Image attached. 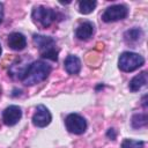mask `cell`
I'll return each instance as SVG.
<instances>
[{
  "label": "cell",
  "mask_w": 148,
  "mask_h": 148,
  "mask_svg": "<svg viewBox=\"0 0 148 148\" xmlns=\"http://www.w3.org/2000/svg\"><path fill=\"white\" fill-rule=\"evenodd\" d=\"M51 66L42 60H37V61H32L25 69V72L23 73L21 81L23 82V84L25 86H35L38 84L40 82H43L44 80L47 79V76L51 73Z\"/></svg>",
  "instance_id": "6da1fadb"
},
{
  "label": "cell",
  "mask_w": 148,
  "mask_h": 148,
  "mask_svg": "<svg viewBox=\"0 0 148 148\" xmlns=\"http://www.w3.org/2000/svg\"><path fill=\"white\" fill-rule=\"evenodd\" d=\"M32 42L35 46L38 49L42 58H45L52 61L58 60V50H57L56 40L52 37L35 34L32 36Z\"/></svg>",
  "instance_id": "7a4b0ae2"
},
{
  "label": "cell",
  "mask_w": 148,
  "mask_h": 148,
  "mask_svg": "<svg viewBox=\"0 0 148 148\" xmlns=\"http://www.w3.org/2000/svg\"><path fill=\"white\" fill-rule=\"evenodd\" d=\"M145 64V58L135 52H123L118 59V67L125 73L133 72Z\"/></svg>",
  "instance_id": "3957f363"
},
{
  "label": "cell",
  "mask_w": 148,
  "mask_h": 148,
  "mask_svg": "<svg viewBox=\"0 0 148 148\" xmlns=\"http://www.w3.org/2000/svg\"><path fill=\"white\" fill-rule=\"evenodd\" d=\"M32 20L36 24H39L43 28H49L57 17V14L53 9L44 6H37L32 10Z\"/></svg>",
  "instance_id": "277c9868"
},
{
  "label": "cell",
  "mask_w": 148,
  "mask_h": 148,
  "mask_svg": "<svg viewBox=\"0 0 148 148\" xmlns=\"http://www.w3.org/2000/svg\"><path fill=\"white\" fill-rule=\"evenodd\" d=\"M65 126L68 132L73 134H83L87 130L86 119L77 113H69L65 119Z\"/></svg>",
  "instance_id": "5b68a950"
},
{
  "label": "cell",
  "mask_w": 148,
  "mask_h": 148,
  "mask_svg": "<svg viewBox=\"0 0 148 148\" xmlns=\"http://www.w3.org/2000/svg\"><path fill=\"white\" fill-rule=\"evenodd\" d=\"M128 15V8L124 5H112L108 7L102 14V20L106 23L116 22L119 20L126 18Z\"/></svg>",
  "instance_id": "8992f818"
},
{
  "label": "cell",
  "mask_w": 148,
  "mask_h": 148,
  "mask_svg": "<svg viewBox=\"0 0 148 148\" xmlns=\"http://www.w3.org/2000/svg\"><path fill=\"white\" fill-rule=\"evenodd\" d=\"M52 120L51 112L44 105H38L32 116V124L36 127H46Z\"/></svg>",
  "instance_id": "52a82bcc"
},
{
  "label": "cell",
  "mask_w": 148,
  "mask_h": 148,
  "mask_svg": "<svg viewBox=\"0 0 148 148\" xmlns=\"http://www.w3.org/2000/svg\"><path fill=\"white\" fill-rule=\"evenodd\" d=\"M22 118V110L17 105H9L2 112V120L7 126L16 125Z\"/></svg>",
  "instance_id": "ba28073f"
},
{
  "label": "cell",
  "mask_w": 148,
  "mask_h": 148,
  "mask_svg": "<svg viewBox=\"0 0 148 148\" xmlns=\"http://www.w3.org/2000/svg\"><path fill=\"white\" fill-rule=\"evenodd\" d=\"M7 43H8V46L12 50L21 51V50H23L27 46V38L21 32H12L8 36Z\"/></svg>",
  "instance_id": "9c48e42d"
},
{
  "label": "cell",
  "mask_w": 148,
  "mask_h": 148,
  "mask_svg": "<svg viewBox=\"0 0 148 148\" xmlns=\"http://www.w3.org/2000/svg\"><path fill=\"white\" fill-rule=\"evenodd\" d=\"M64 65H65L66 72L71 75H76L81 71V60L76 56H73V54L67 56Z\"/></svg>",
  "instance_id": "30bf717a"
},
{
  "label": "cell",
  "mask_w": 148,
  "mask_h": 148,
  "mask_svg": "<svg viewBox=\"0 0 148 148\" xmlns=\"http://www.w3.org/2000/svg\"><path fill=\"white\" fill-rule=\"evenodd\" d=\"M94 34V24L89 21L80 23L75 30V36L81 39V40H87L89 39Z\"/></svg>",
  "instance_id": "8fae6325"
},
{
  "label": "cell",
  "mask_w": 148,
  "mask_h": 148,
  "mask_svg": "<svg viewBox=\"0 0 148 148\" xmlns=\"http://www.w3.org/2000/svg\"><path fill=\"white\" fill-rule=\"evenodd\" d=\"M147 83V72L143 71L141 72L140 74L135 75L131 81H130V84H128V88L131 91L135 92L138 90H140L142 87H145Z\"/></svg>",
  "instance_id": "7c38bea8"
},
{
  "label": "cell",
  "mask_w": 148,
  "mask_h": 148,
  "mask_svg": "<svg viewBox=\"0 0 148 148\" xmlns=\"http://www.w3.org/2000/svg\"><path fill=\"white\" fill-rule=\"evenodd\" d=\"M142 30L139 29V28H133V29H130L127 30L125 34H124V39L126 43L128 44H134L136 42H139L141 38H142Z\"/></svg>",
  "instance_id": "4fadbf2b"
},
{
  "label": "cell",
  "mask_w": 148,
  "mask_h": 148,
  "mask_svg": "<svg viewBox=\"0 0 148 148\" xmlns=\"http://www.w3.org/2000/svg\"><path fill=\"white\" fill-rule=\"evenodd\" d=\"M96 5H97V2L96 1H92V0H83V1H80L79 2V12L81 14H84V15L90 14L96 8Z\"/></svg>",
  "instance_id": "5bb4252c"
},
{
  "label": "cell",
  "mask_w": 148,
  "mask_h": 148,
  "mask_svg": "<svg viewBox=\"0 0 148 148\" xmlns=\"http://www.w3.org/2000/svg\"><path fill=\"white\" fill-rule=\"evenodd\" d=\"M131 124H132V127L133 128H141V127H145L147 125V116L143 114V113H136L132 117V120H131Z\"/></svg>",
  "instance_id": "9a60e30c"
},
{
  "label": "cell",
  "mask_w": 148,
  "mask_h": 148,
  "mask_svg": "<svg viewBox=\"0 0 148 148\" xmlns=\"http://www.w3.org/2000/svg\"><path fill=\"white\" fill-rule=\"evenodd\" d=\"M143 146H145L143 141H138L132 139H125L121 142V148H143Z\"/></svg>",
  "instance_id": "2e32d148"
},
{
  "label": "cell",
  "mask_w": 148,
  "mask_h": 148,
  "mask_svg": "<svg viewBox=\"0 0 148 148\" xmlns=\"http://www.w3.org/2000/svg\"><path fill=\"white\" fill-rule=\"evenodd\" d=\"M106 135H108L111 140H114V139H116V132H114V130H113V128H109Z\"/></svg>",
  "instance_id": "e0dca14e"
},
{
  "label": "cell",
  "mask_w": 148,
  "mask_h": 148,
  "mask_svg": "<svg viewBox=\"0 0 148 148\" xmlns=\"http://www.w3.org/2000/svg\"><path fill=\"white\" fill-rule=\"evenodd\" d=\"M2 18H3V5L0 2V23L2 22Z\"/></svg>",
  "instance_id": "ac0fdd59"
},
{
  "label": "cell",
  "mask_w": 148,
  "mask_h": 148,
  "mask_svg": "<svg viewBox=\"0 0 148 148\" xmlns=\"http://www.w3.org/2000/svg\"><path fill=\"white\" fill-rule=\"evenodd\" d=\"M1 52H2V49H1V44H0V56H1Z\"/></svg>",
  "instance_id": "d6986e66"
}]
</instances>
